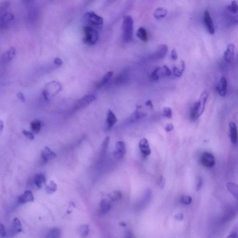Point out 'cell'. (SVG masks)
<instances>
[{
	"instance_id": "obj_1",
	"label": "cell",
	"mask_w": 238,
	"mask_h": 238,
	"mask_svg": "<svg viewBox=\"0 0 238 238\" xmlns=\"http://www.w3.org/2000/svg\"><path fill=\"white\" fill-rule=\"evenodd\" d=\"M209 93L205 90L201 94L199 99L195 102L190 110V118L193 120L198 119L203 113Z\"/></svg>"
},
{
	"instance_id": "obj_2",
	"label": "cell",
	"mask_w": 238,
	"mask_h": 238,
	"mask_svg": "<svg viewBox=\"0 0 238 238\" xmlns=\"http://www.w3.org/2000/svg\"><path fill=\"white\" fill-rule=\"evenodd\" d=\"M9 4L8 2H4L0 7V27L1 28H5L9 26L14 19V16L9 10Z\"/></svg>"
},
{
	"instance_id": "obj_3",
	"label": "cell",
	"mask_w": 238,
	"mask_h": 238,
	"mask_svg": "<svg viewBox=\"0 0 238 238\" xmlns=\"http://www.w3.org/2000/svg\"><path fill=\"white\" fill-rule=\"evenodd\" d=\"M62 85L57 81H52L48 83L44 88L43 96L46 101L58 94L62 90Z\"/></svg>"
},
{
	"instance_id": "obj_4",
	"label": "cell",
	"mask_w": 238,
	"mask_h": 238,
	"mask_svg": "<svg viewBox=\"0 0 238 238\" xmlns=\"http://www.w3.org/2000/svg\"><path fill=\"white\" fill-rule=\"evenodd\" d=\"M134 22L132 17L126 16L123 18L122 23L123 37L124 41L129 42L131 40L133 33Z\"/></svg>"
},
{
	"instance_id": "obj_5",
	"label": "cell",
	"mask_w": 238,
	"mask_h": 238,
	"mask_svg": "<svg viewBox=\"0 0 238 238\" xmlns=\"http://www.w3.org/2000/svg\"><path fill=\"white\" fill-rule=\"evenodd\" d=\"M84 42L89 45L95 44L99 39V34L97 30L90 26H86L84 28Z\"/></svg>"
},
{
	"instance_id": "obj_6",
	"label": "cell",
	"mask_w": 238,
	"mask_h": 238,
	"mask_svg": "<svg viewBox=\"0 0 238 238\" xmlns=\"http://www.w3.org/2000/svg\"><path fill=\"white\" fill-rule=\"evenodd\" d=\"M84 19V21L90 25L99 26L102 25L103 23V18L93 11L87 12Z\"/></svg>"
},
{
	"instance_id": "obj_7",
	"label": "cell",
	"mask_w": 238,
	"mask_h": 238,
	"mask_svg": "<svg viewBox=\"0 0 238 238\" xmlns=\"http://www.w3.org/2000/svg\"><path fill=\"white\" fill-rule=\"evenodd\" d=\"M200 161V164L205 168H212L215 164V159L213 154L205 152L201 154Z\"/></svg>"
},
{
	"instance_id": "obj_8",
	"label": "cell",
	"mask_w": 238,
	"mask_h": 238,
	"mask_svg": "<svg viewBox=\"0 0 238 238\" xmlns=\"http://www.w3.org/2000/svg\"><path fill=\"white\" fill-rule=\"evenodd\" d=\"M168 47L166 44H161L158 47L155 51L151 54L150 59L152 60H159L163 59L168 53Z\"/></svg>"
},
{
	"instance_id": "obj_9",
	"label": "cell",
	"mask_w": 238,
	"mask_h": 238,
	"mask_svg": "<svg viewBox=\"0 0 238 238\" xmlns=\"http://www.w3.org/2000/svg\"><path fill=\"white\" fill-rule=\"evenodd\" d=\"M96 97L93 94L86 95L80 99L75 104L74 109L76 110H79L88 106L92 102L96 100Z\"/></svg>"
},
{
	"instance_id": "obj_10",
	"label": "cell",
	"mask_w": 238,
	"mask_h": 238,
	"mask_svg": "<svg viewBox=\"0 0 238 238\" xmlns=\"http://www.w3.org/2000/svg\"><path fill=\"white\" fill-rule=\"evenodd\" d=\"M16 55V49L15 48L11 47L4 53L1 57V63L5 65L10 63Z\"/></svg>"
},
{
	"instance_id": "obj_11",
	"label": "cell",
	"mask_w": 238,
	"mask_h": 238,
	"mask_svg": "<svg viewBox=\"0 0 238 238\" xmlns=\"http://www.w3.org/2000/svg\"><path fill=\"white\" fill-rule=\"evenodd\" d=\"M204 23L207 31L211 34H214L215 32V26L208 11H205V13Z\"/></svg>"
},
{
	"instance_id": "obj_12",
	"label": "cell",
	"mask_w": 238,
	"mask_h": 238,
	"mask_svg": "<svg viewBox=\"0 0 238 238\" xmlns=\"http://www.w3.org/2000/svg\"><path fill=\"white\" fill-rule=\"evenodd\" d=\"M126 152L125 143L122 141H119L116 144V148L114 151V156L118 159H121L124 157Z\"/></svg>"
},
{
	"instance_id": "obj_13",
	"label": "cell",
	"mask_w": 238,
	"mask_h": 238,
	"mask_svg": "<svg viewBox=\"0 0 238 238\" xmlns=\"http://www.w3.org/2000/svg\"><path fill=\"white\" fill-rule=\"evenodd\" d=\"M235 46L233 43H230L226 47L224 52V59L227 63H231L234 59L235 55Z\"/></svg>"
},
{
	"instance_id": "obj_14",
	"label": "cell",
	"mask_w": 238,
	"mask_h": 238,
	"mask_svg": "<svg viewBox=\"0 0 238 238\" xmlns=\"http://www.w3.org/2000/svg\"><path fill=\"white\" fill-rule=\"evenodd\" d=\"M229 132L231 142L234 145L236 144L238 141V129L235 123L234 122L229 123Z\"/></svg>"
},
{
	"instance_id": "obj_15",
	"label": "cell",
	"mask_w": 238,
	"mask_h": 238,
	"mask_svg": "<svg viewBox=\"0 0 238 238\" xmlns=\"http://www.w3.org/2000/svg\"><path fill=\"white\" fill-rule=\"evenodd\" d=\"M56 156V154L48 147H45L42 151L41 154V157L44 163H47L53 159Z\"/></svg>"
},
{
	"instance_id": "obj_16",
	"label": "cell",
	"mask_w": 238,
	"mask_h": 238,
	"mask_svg": "<svg viewBox=\"0 0 238 238\" xmlns=\"http://www.w3.org/2000/svg\"><path fill=\"white\" fill-rule=\"evenodd\" d=\"M139 148L141 153L144 156H148L151 153L149 142L146 138H143L139 141Z\"/></svg>"
},
{
	"instance_id": "obj_17",
	"label": "cell",
	"mask_w": 238,
	"mask_h": 238,
	"mask_svg": "<svg viewBox=\"0 0 238 238\" xmlns=\"http://www.w3.org/2000/svg\"><path fill=\"white\" fill-rule=\"evenodd\" d=\"M227 82L226 78L222 76L220 79V83L216 87V91L220 96H223L226 95L227 93Z\"/></svg>"
},
{
	"instance_id": "obj_18",
	"label": "cell",
	"mask_w": 238,
	"mask_h": 238,
	"mask_svg": "<svg viewBox=\"0 0 238 238\" xmlns=\"http://www.w3.org/2000/svg\"><path fill=\"white\" fill-rule=\"evenodd\" d=\"M18 201L23 204L33 202L34 201V197L33 193L29 190L26 191L23 195L19 197Z\"/></svg>"
},
{
	"instance_id": "obj_19",
	"label": "cell",
	"mask_w": 238,
	"mask_h": 238,
	"mask_svg": "<svg viewBox=\"0 0 238 238\" xmlns=\"http://www.w3.org/2000/svg\"><path fill=\"white\" fill-rule=\"evenodd\" d=\"M117 121V119L115 114L110 109H109L107 113V119H106L108 129H110L113 126L115 125Z\"/></svg>"
},
{
	"instance_id": "obj_20",
	"label": "cell",
	"mask_w": 238,
	"mask_h": 238,
	"mask_svg": "<svg viewBox=\"0 0 238 238\" xmlns=\"http://www.w3.org/2000/svg\"><path fill=\"white\" fill-rule=\"evenodd\" d=\"M226 188L229 193L236 199L238 201V185L235 183L228 182L226 183Z\"/></svg>"
},
{
	"instance_id": "obj_21",
	"label": "cell",
	"mask_w": 238,
	"mask_h": 238,
	"mask_svg": "<svg viewBox=\"0 0 238 238\" xmlns=\"http://www.w3.org/2000/svg\"><path fill=\"white\" fill-rule=\"evenodd\" d=\"M46 179L45 176L43 174H36L34 176V183L36 187L39 188H42L44 184L46 183Z\"/></svg>"
},
{
	"instance_id": "obj_22",
	"label": "cell",
	"mask_w": 238,
	"mask_h": 238,
	"mask_svg": "<svg viewBox=\"0 0 238 238\" xmlns=\"http://www.w3.org/2000/svg\"><path fill=\"white\" fill-rule=\"evenodd\" d=\"M11 231L14 235H17L22 231V224L18 219H14L11 225Z\"/></svg>"
},
{
	"instance_id": "obj_23",
	"label": "cell",
	"mask_w": 238,
	"mask_h": 238,
	"mask_svg": "<svg viewBox=\"0 0 238 238\" xmlns=\"http://www.w3.org/2000/svg\"><path fill=\"white\" fill-rule=\"evenodd\" d=\"M113 75V72L109 71L106 73L102 77V80L97 84V88L98 89L102 88V87L106 85L110 80Z\"/></svg>"
},
{
	"instance_id": "obj_24",
	"label": "cell",
	"mask_w": 238,
	"mask_h": 238,
	"mask_svg": "<svg viewBox=\"0 0 238 238\" xmlns=\"http://www.w3.org/2000/svg\"><path fill=\"white\" fill-rule=\"evenodd\" d=\"M168 14V10L163 8H158L154 12V16L156 19H160L164 18Z\"/></svg>"
},
{
	"instance_id": "obj_25",
	"label": "cell",
	"mask_w": 238,
	"mask_h": 238,
	"mask_svg": "<svg viewBox=\"0 0 238 238\" xmlns=\"http://www.w3.org/2000/svg\"><path fill=\"white\" fill-rule=\"evenodd\" d=\"M146 116V114L139 111L137 110L129 118V121L131 122H135L137 120L144 118Z\"/></svg>"
},
{
	"instance_id": "obj_26",
	"label": "cell",
	"mask_w": 238,
	"mask_h": 238,
	"mask_svg": "<svg viewBox=\"0 0 238 238\" xmlns=\"http://www.w3.org/2000/svg\"><path fill=\"white\" fill-rule=\"evenodd\" d=\"M137 36L143 42H147L148 41V33L144 28L140 27L138 29Z\"/></svg>"
},
{
	"instance_id": "obj_27",
	"label": "cell",
	"mask_w": 238,
	"mask_h": 238,
	"mask_svg": "<svg viewBox=\"0 0 238 238\" xmlns=\"http://www.w3.org/2000/svg\"><path fill=\"white\" fill-rule=\"evenodd\" d=\"M61 230L59 228H54L49 230L47 235L46 238H60L61 237Z\"/></svg>"
},
{
	"instance_id": "obj_28",
	"label": "cell",
	"mask_w": 238,
	"mask_h": 238,
	"mask_svg": "<svg viewBox=\"0 0 238 238\" xmlns=\"http://www.w3.org/2000/svg\"><path fill=\"white\" fill-rule=\"evenodd\" d=\"M110 209V205L106 200H103L100 205V212L101 214H105L109 212Z\"/></svg>"
},
{
	"instance_id": "obj_29",
	"label": "cell",
	"mask_w": 238,
	"mask_h": 238,
	"mask_svg": "<svg viewBox=\"0 0 238 238\" xmlns=\"http://www.w3.org/2000/svg\"><path fill=\"white\" fill-rule=\"evenodd\" d=\"M31 129L32 131L35 134H38L41 130V122L39 120H34L31 123Z\"/></svg>"
},
{
	"instance_id": "obj_30",
	"label": "cell",
	"mask_w": 238,
	"mask_h": 238,
	"mask_svg": "<svg viewBox=\"0 0 238 238\" xmlns=\"http://www.w3.org/2000/svg\"><path fill=\"white\" fill-rule=\"evenodd\" d=\"M57 186L53 180H51L49 184L46 186L45 188L46 192L47 194H52L57 190Z\"/></svg>"
},
{
	"instance_id": "obj_31",
	"label": "cell",
	"mask_w": 238,
	"mask_h": 238,
	"mask_svg": "<svg viewBox=\"0 0 238 238\" xmlns=\"http://www.w3.org/2000/svg\"><path fill=\"white\" fill-rule=\"evenodd\" d=\"M228 9L230 12L234 14H236L238 11V5L236 1H234L232 2L231 4L228 6Z\"/></svg>"
},
{
	"instance_id": "obj_32",
	"label": "cell",
	"mask_w": 238,
	"mask_h": 238,
	"mask_svg": "<svg viewBox=\"0 0 238 238\" xmlns=\"http://www.w3.org/2000/svg\"><path fill=\"white\" fill-rule=\"evenodd\" d=\"M89 233V226L87 225H84L81 226L80 229V235L83 237H85L88 235Z\"/></svg>"
},
{
	"instance_id": "obj_33",
	"label": "cell",
	"mask_w": 238,
	"mask_h": 238,
	"mask_svg": "<svg viewBox=\"0 0 238 238\" xmlns=\"http://www.w3.org/2000/svg\"><path fill=\"white\" fill-rule=\"evenodd\" d=\"M109 141L110 138L109 136L106 137L103 141L102 147V153L103 154L106 153L108 146H109Z\"/></svg>"
},
{
	"instance_id": "obj_34",
	"label": "cell",
	"mask_w": 238,
	"mask_h": 238,
	"mask_svg": "<svg viewBox=\"0 0 238 238\" xmlns=\"http://www.w3.org/2000/svg\"><path fill=\"white\" fill-rule=\"evenodd\" d=\"M185 70L182 69L180 68V69L177 68L175 66L173 68V74L175 77H180L182 76L184 73Z\"/></svg>"
},
{
	"instance_id": "obj_35",
	"label": "cell",
	"mask_w": 238,
	"mask_h": 238,
	"mask_svg": "<svg viewBox=\"0 0 238 238\" xmlns=\"http://www.w3.org/2000/svg\"><path fill=\"white\" fill-rule=\"evenodd\" d=\"M163 115L165 117L169 118V119L172 118V116H173V113H172V109L171 108H168V107L164 108L163 109Z\"/></svg>"
},
{
	"instance_id": "obj_36",
	"label": "cell",
	"mask_w": 238,
	"mask_h": 238,
	"mask_svg": "<svg viewBox=\"0 0 238 238\" xmlns=\"http://www.w3.org/2000/svg\"><path fill=\"white\" fill-rule=\"evenodd\" d=\"M160 68L157 67L151 73V78L154 81H157L160 78L159 72L160 71Z\"/></svg>"
},
{
	"instance_id": "obj_37",
	"label": "cell",
	"mask_w": 238,
	"mask_h": 238,
	"mask_svg": "<svg viewBox=\"0 0 238 238\" xmlns=\"http://www.w3.org/2000/svg\"><path fill=\"white\" fill-rule=\"evenodd\" d=\"M227 238H238V225L230 232Z\"/></svg>"
},
{
	"instance_id": "obj_38",
	"label": "cell",
	"mask_w": 238,
	"mask_h": 238,
	"mask_svg": "<svg viewBox=\"0 0 238 238\" xmlns=\"http://www.w3.org/2000/svg\"><path fill=\"white\" fill-rule=\"evenodd\" d=\"M181 201L183 204L189 205L191 204V202H192V198L190 196H183L181 197Z\"/></svg>"
},
{
	"instance_id": "obj_39",
	"label": "cell",
	"mask_w": 238,
	"mask_h": 238,
	"mask_svg": "<svg viewBox=\"0 0 238 238\" xmlns=\"http://www.w3.org/2000/svg\"><path fill=\"white\" fill-rule=\"evenodd\" d=\"M121 196V193L119 191H116L110 196V198L113 200H116L119 199Z\"/></svg>"
},
{
	"instance_id": "obj_40",
	"label": "cell",
	"mask_w": 238,
	"mask_h": 238,
	"mask_svg": "<svg viewBox=\"0 0 238 238\" xmlns=\"http://www.w3.org/2000/svg\"><path fill=\"white\" fill-rule=\"evenodd\" d=\"M166 180L163 176H160L158 181V185L160 188H163L165 187Z\"/></svg>"
},
{
	"instance_id": "obj_41",
	"label": "cell",
	"mask_w": 238,
	"mask_h": 238,
	"mask_svg": "<svg viewBox=\"0 0 238 238\" xmlns=\"http://www.w3.org/2000/svg\"><path fill=\"white\" fill-rule=\"evenodd\" d=\"M22 132H23V134L25 136L27 137L29 139L33 140V139H34V135L32 132H30L28 131L27 130H23L22 131Z\"/></svg>"
},
{
	"instance_id": "obj_42",
	"label": "cell",
	"mask_w": 238,
	"mask_h": 238,
	"mask_svg": "<svg viewBox=\"0 0 238 238\" xmlns=\"http://www.w3.org/2000/svg\"><path fill=\"white\" fill-rule=\"evenodd\" d=\"M6 231L3 225L1 224L0 225V235L2 237H4L6 235Z\"/></svg>"
},
{
	"instance_id": "obj_43",
	"label": "cell",
	"mask_w": 238,
	"mask_h": 238,
	"mask_svg": "<svg viewBox=\"0 0 238 238\" xmlns=\"http://www.w3.org/2000/svg\"><path fill=\"white\" fill-rule=\"evenodd\" d=\"M163 74L166 76H170L171 74V71L170 69L165 65L163 67Z\"/></svg>"
},
{
	"instance_id": "obj_44",
	"label": "cell",
	"mask_w": 238,
	"mask_h": 238,
	"mask_svg": "<svg viewBox=\"0 0 238 238\" xmlns=\"http://www.w3.org/2000/svg\"><path fill=\"white\" fill-rule=\"evenodd\" d=\"M202 184H203V180H202V178H198L196 184V189L197 191H199V190H200L201 189V187H202Z\"/></svg>"
},
{
	"instance_id": "obj_45",
	"label": "cell",
	"mask_w": 238,
	"mask_h": 238,
	"mask_svg": "<svg viewBox=\"0 0 238 238\" xmlns=\"http://www.w3.org/2000/svg\"><path fill=\"white\" fill-rule=\"evenodd\" d=\"M17 97L20 100L21 102H25V98L24 95H23L22 93L19 92L17 94Z\"/></svg>"
},
{
	"instance_id": "obj_46",
	"label": "cell",
	"mask_w": 238,
	"mask_h": 238,
	"mask_svg": "<svg viewBox=\"0 0 238 238\" xmlns=\"http://www.w3.org/2000/svg\"><path fill=\"white\" fill-rule=\"evenodd\" d=\"M174 125L171 123H169L166 125V127H165V130L167 132H169L171 131L174 129Z\"/></svg>"
},
{
	"instance_id": "obj_47",
	"label": "cell",
	"mask_w": 238,
	"mask_h": 238,
	"mask_svg": "<svg viewBox=\"0 0 238 238\" xmlns=\"http://www.w3.org/2000/svg\"><path fill=\"white\" fill-rule=\"evenodd\" d=\"M171 58L174 60H176L177 59V53L175 49H174L172 50V52H171Z\"/></svg>"
},
{
	"instance_id": "obj_48",
	"label": "cell",
	"mask_w": 238,
	"mask_h": 238,
	"mask_svg": "<svg viewBox=\"0 0 238 238\" xmlns=\"http://www.w3.org/2000/svg\"><path fill=\"white\" fill-rule=\"evenodd\" d=\"M54 63L57 66H60L63 64V61L60 58L57 57V58L54 59Z\"/></svg>"
},
{
	"instance_id": "obj_49",
	"label": "cell",
	"mask_w": 238,
	"mask_h": 238,
	"mask_svg": "<svg viewBox=\"0 0 238 238\" xmlns=\"http://www.w3.org/2000/svg\"><path fill=\"white\" fill-rule=\"evenodd\" d=\"M145 104H146V106L149 107L150 109H153V104L152 102L151 101H150V100L147 101Z\"/></svg>"
},
{
	"instance_id": "obj_50",
	"label": "cell",
	"mask_w": 238,
	"mask_h": 238,
	"mask_svg": "<svg viewBox=\"0 0 238 238\" xmlns=\"http://www.w3.org/2000/svg\"><path fill=\"white\" fill-rule=\"evenodd\" d=\"M233 22L238 25V14H237L233 19Z\"/></svg>"
},
{
	"instance_id": "obj_51",
	"label": "cell",
	"mask_w": 238,
	"mask_h": 238,
	"mask_svg": "<svg viewBox=\"0 0 238 238\" xmlns=\"http://www.w3.org/2000/svg\"><path fill=\"white\" fill-rule=\"evenodd\" d=\"M0 125H1V131H2V130L3 129V121L1 120V123H0Z\"/></svg>"
},
{
	"instance_id": "obj_52",
	"label": "cell",
	"mask_w": 238,
	"mask_h": 238,
	"mask_svg": "<svg viewBox=\"0 0 238 238\" xmlns=\"http://www.w3.org/2000/svg\"></svg>"
}]
</instances>
